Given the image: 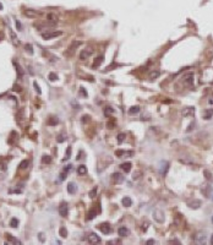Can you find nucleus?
<instances>
[{"instance_id": "obj_1", "label": "nucleus", "mask_w": 213, "mask_h": 245, "mask_svg": "<svg viewBox=\"0 0 213 245\" xmlns=\"http://www.w3.org/2000/svg\"><path fill=\"white\" fill-rule=\"evenodd\" d=\"M153 219L157 223H163L164 219H165L164 212H163L162 210H154V211H153Z\"/></svg>"}, {"instance_id": "obj_2", "label": "nucleus", "mask_w": 213, "mask_h": 245, "mask_svg": "<svg viewBox=\"0 0 213 245\" xmlns=\"http://www.w3.org/2000/svg\"><path fill=\"white\" fill-rule=\"evenodd\" d=\"M195 241H196L197 244H204V243L207 241V233L203 231L199 232V233L196 234V236H195Z\"/></svg>"}, {"instance_id": "obj_3", "label": "nucleus", "mask_w": 213, "mask_h": 245, "mask_svg": "<svg viewBox=\"0 0 213 245\" xmlns=\"http://www.w3.org/2000/svg\"><path fill=\"white\" fill-rule=\"evenodd\" d=\"M63 32L61 31H54V32H43L42 33V38L43 39H50V38H55L61 36Z\"/></svg>"}, {"instance_id": "obj_4", "label": "nucleus", "mask_w": 213, "mask_h": 245, "mask_svg": "<svg viewBox=\"0 0 213 245\" xmlns=\"http://www.w3.org/2000/svg\"><path fill=\"white\" fill-rule=\"evenodd\" d=\"M81 46V42L80 41H74L72 43H71V46L69 47V50L65 53V55H74V53H75V50H76V48L77 47H80Z\"/></svg>"}, {"instance_id": "obj_5", "label": "nucleus", "mask_w": 213, "mask_h": 245, "mask_svg": "<svg viewBox=\"0 0 213 245\" xmlns=\"http://www.w3.org/2000/svg\"><path fill=\"white\" fill-rule=\"evenodd\" d=\"M92 53H93V49H91V48L81 50L80 51V60H87L88 58L92 55Z\"/></svg>"}, {"instance_id": "obj_6", "label": "nucleus", "mask_w": 213, "mask_h": 245, "mask_svg": "<svg viewBox=\"0 0 213 245\" xmlns=\"http://www.w3.org/2000/svg\"><path fill=\"white\" fill-rule=\"evenodd\" d=\"M97 228L102 232L103 234H109V233H111V227H110V224H109V223H102V224H98Z\"/></svg>"}, {"instance_id": "obj_7", "label": "nucleus", "mask_w": 213, "mask_h": 245, "mask_svg": "<svg viewBox=\"0 0 213 245\" xmlns=\"http://www.w3.org/2000/svg\"><path fill=\"white\" fill-rule=\"evenodd\" d=\"M59 213H60L61 217H67V213H69V207H67V204L63 201L59 206Z\"/></svg>"}, {"instance_id": "obj_8", "label": "nucleus", "mask_w": 213, "mask_h": 245, "mask_svg": "<svg viewBox=\"0 0 213 245\" xmlns=\"http://www.w3.org/2000/svg\"><path fill=\"white\" fill-rule=\"evenodd\" d=\"M111 180H113L114 184H121L123 181L125 180V178H124V175H123L121 173H113Z\"/></svg>"}, {"instance_id": "obj_9", "label": "nucleus", "mask_w": 213, "mask_h": 245, "mask_svg": "<svg viewBox=\"0 0 213 245\" xmlns=\"http://www.w3.org/2000/svg\"><path fill=\"white\" fill-rule=\"evenodd\" d=\"M168 169H169V163H168L167 161H162V162L159 163V173H161L162 175H165V174H167Z\"/></svg>"}, {"instance_id": "obj_10", "label": "nucleus", "mask_w": 213, "mask_h": 245, "mask_svg": "<svg viewBox=\"0 0 213 245\" xmlns=\"http://www.w3.org/2000/svg\"><path fill=\"white\" fill-rule=\"evenodd\" d=\"M195 114V108L194 107H186V108H184L182 110H181V115L182 116H194Z\"/></svg>"}, {"instance_id": "obj_11", "label": "nucleus", "mask_w": 213, "mask_h": 245, "mask_svg": "<svg viewBox=\"0 0 213 245\" xmlns=\"http://www.w3.org/2000/svg\"><path fill=\"white\" fill-rule=\"evenodd\" d=\"M88 241H89L91 244H99V243H101V238H99V235H97L96 233H89Z\"/></svg>"}, {"instance_id": "obj_12", "label": "nucleus", "mask_w": 213, "mask_h": 245, "mask_svg": "<svg viewBox=\"0 0 213 245\" xmlns=\"http://www.w3.org/2000/svg\"><path fill=\"white\" fill-rule=\"evenodd\" d=\"M47 20H48V22L50 23V26H55L56 23H58V16H56L55 14H48L47 15Z\"/></svg>"}, {"instance_id": "obj_13", "label": "nucleus", "mask_w": 213, "mask_h": 245, "mask_svg": "<svg viewBox=\"0 0 213 245\" xmlns=\"http://www.w3.org/2000/svg\"><path fill=\"white\" fill-rule=\"evenodd\" d=\"M103 61H104V55H99V56H97V58L94 59V61H93L92 68H93V69H97L98 66H101V65H102Z\"/></svg>"}, {"instance_id": "obj_14", "label": "nucleus", "mask_w": 213, "mask_h": 245, "mask_svg": "<svg viewBox=\"0 0 213 245\" xmlns=\"http://www.w3.org/2000/svg\"><path fill=\"white\" fill-rule=\"evenodd\" d=\"M201 204H202V202H201L200 200H191V201L187 202V206L191 208H194V210H196V208H199L200 206H201Z\"/></svg>"}, {"instance_id": "obj_15", "label": "nucleus", "mask_w": 213, "mask_h": 245, "mask_svg": "<svg viewBox=\"0 0 213 245\" xmlns=\"http://www.w3.org/2000/svg\"><path fill=\"white\" fill-rule=\"evenodd\" d=\"M118 234H119L120 236H127L130 234L129 228H126V227H120V228L118 229Z\"/></svg>"}, {"instance_id": "obj_16", "label": "nucleus", "mask_w": 213, "mask_h": 245, "mask_svg": "<svg viewBox=\"0 0 213 245\" xmlns=\"http://www.w3.org/2000/svg\"><path fill=\"white\" fill-rule=\"evenodd\" d=\"M76 190H77V186H76V184H75V183H72V181H71V183H69V184H67V192H69V194L74 195L75 192H76Z\"/></svg>"}, {"instance_id": "obj_17", "label": "nucleus", "mask_w": 213, "mask_h": 245, "mask_svg": "<svg viewBox=\"0 0 213 245\" xmlns=\"http://www.w3.org/2000/svg\"><path fill=\"white\" fill-rule=\"evenodd\" d=\"M185 82L189 86H192V83H194V72H189V74L185 75Z\"/></svg>"}, {"instance_id": "obj_18", "label": "nucleus", "mask_w": 213, "mask_h": 245, "mask_svg": "<svg viewBox=\"0 0 213 245\" xmlns=\"http://www.w3.org/2000/svg\"><path fill=\"white\" fill-rule=\"evenodd\" d=\"M131 167H132V164H131L130 162H124V163H121L120 164V168L125 172V173H129V172L131 170Z\"/></svg>"}, {"instance_id": "obj_19", "label": "nucleus", "mask_w": 213, "mask_h": 245, "mask_svg": "<svg viewBox=\"0 0 213 245\" xmlns=\"http://www.w3.org/2000/svg\"><path fill=\"white\" fill-rule=\"evenodd\" d=\"M121 204H123L124 207H130V206L132 205V200L130 199L129 196H125V197H123V200H121Z\"/></svg>"}, {"instance_id": "obj_20", "label": "nucleus", "mask_w": 213, "mask_h": 245, "mask_svg": "<svg viewBox=\"0 0 213 245\" xmlns=\"http://www.w3.org/2000/svg\"><path fill=\"white\" fill-rule=\"evenodd\" d=\"M25 15L28 16V17H37L39 14H38L37 11L32 10V9H28V10H25Z\"/></svg>"}, {"instance_id": "obj_21", "label": "nucleus", "mask_w": 213, "mask_h": 245, "mask_svg": "<svg viewBox=\"0 0 213 245\" xmlns=\"http://www.w3.org/2000/svg\"><path fill=\"white\" fill-rule=\"evenodd\" d=\"M96 216H97V211L92 208V210L87 213V217H86V219H87V221H92V219H94V218H96Z\"/></svg>"}, {"instance_id": "obj_22", "label": "nucleus", "mask_w": 213, "mask_h": 245, "mask_svg": "<svg viewBox=\"0 0 213 245\" xmlns=\"http://www.w3.org/2000/svg\"><path fill=\"white\" fill-rule=\"evenodd\" d=\"M87 173V167L85 166V164H81V166L77 168V174L79 175H85Z\"/></svg>"}, {"instance_id": "obj_23", "label": "nucleus", "mask_w": 213, "mask_h": 245, "mask_svg": "<svg viewBox=\"0 0 213 245\" xmlns=\"http://www.w3.org/2000/svg\"><path fill=\"white\" fill-rule=\"evenodd\" d=\"M10 36H11V41H12V44H14L15 47L19 46V41H17V37H16V33H15L12 29H10Z\"/></svg>"}, {"instance_id": "obj_24", "label": "nucleus", "mask_w": 213, "mask_h": 245, "mask_svg": "<svg viewBox=\"0 0 213 245\" xmlns=\"http://www.w3.org/2000/svg\"><path fill=\"white\" fill-rule=\"evenodd\" d=\"M213 115V109H207L204 112V115H203V119L204 120H209Z\"/></svg>"}, {"instance_id": "obj_25", "label": "nucleus", "mask_w": 213, "mask_h": 245, "mask_svg": "<svg viewBox=\"0 0 213 245\" xmlns=\"http://www.w3.org/2000/svg\"><path fill=\"white\" fill-rule=\"evenodd\" d=\"M161 75V72L158 71V70H153V71H151L149 72V79L151 80H156V79H158V76Z\"/></svg>"}, {"instance_id": "obj_26", "label": "nucleus", "mask_w": 213, "mask_h": 245, "mask_svg": "<svg viewBox=\"0 0 213 245\" xmlns=\"http://www.w3.org/2000/svg\"><path fill=\"white\" fill-rule=\"evenodd\" d=\"M6 238H7V240L11 241V243H14V244H17V245L21 244V241L17 240V239H15V238L11 235V234H6Z\"/></svg>"}, {"instance_id": "obj_27", "label": "nucleus", "mask_w": 213, "mask_h": 245, "mask_svg": "<svg viewBox=\"0 0 213 245\" xmlns=\"http://www.w3.org/2000/svg\"><path fill=\"white\" fill-rule=\"evenodd\" d=\"M129 153H132V154H134V152H132V151H130V152H125V151H123V150H118V151H115V156H116V157H123L124 154H129Z\"/></svg>"}, {"instance_id": "obj_28", "label": "nucleus", "mask_w": 213, "mask_h": 245, "mask_svg": "<svg viewBox=\"0 0 213 245\" xmlns=\"http://www.w3.org/2000/svg\"><path fill=\"white\" fill-rule=\"evenodd\" d=\"M97 191H98V188H97V186H94V188H93V189L88 192V196H89L91 199H94V197L97 196Z\"/></svg>"}, {"instance_id": "obj_29", "label": "nucleus", "mask_w": 213, "mask_h": 245, "mask_svg": "<svg viewBox=\"0 0 213 245\" xmlns=\"http://www.w3.org/2000/svg\"><path fill=\"white\" fill-rule=\"evenodd\" d=\"M56 141L59 143H63L66 141V134H59L58 135V137H56Z\"/></svg>"}, {"instance_id": "obj_30", "label": "nucleus", "mask_w": 213, "mask_h": 245, "mask_svg": "<svg viewBox=\"0 0 213 245\" xmlns=\"http://www.w3.org/2000/svg\"><path fill=\"white\" fill-rule=\"evenodd\" d=\"M50 162H51V157H50V156L44 154V156L42 157V163H43V164H49Z\"/></svg>"}, {"instance_id": "obj_31", "label": "nucleus", "mask_w": 213, "mask_h": 245, "mask_svg": "<svg viewBox=\"0 0 213 245\" xmlns=\"http://www.w3.org/2000/svg\"><path fill=\"white\" fill-rule=\"evenodd\" d=\"M140 112V107L139 106H134V107H131L129 109V113L130 114H137Z\"/></svg>"}, {"instance_id": "obj_32", "label": "nucleus", "mask_w": 213, "mask_h": 245, "mask_svg": "<svg viewBox=\"0 0 213 245\" xmlns=\"http://www.w3.org/2000/svg\"><path fill=\"white\" fill-rule=\"evenodd\" d=\"M119 66H121L120 64H116V63H113L111 65H109V66H106V69L104 70V72H106V71H109V70H114L115 68H119Z\"/></svg>"}, {"instance_id": "obj_33", "label": "nucleus", "mask_w": 213, "mask_h": 245, "mask_svg": "<svg viewBox=\"0 0 213 245\" xmlns=\"http://www.w3.org/2000/svg\"><path fill=\"white\" fill-rule=\"evenodd\" d=\"M59 234H60L63 238H66V236H67V229H66L65 227H61L60 229H59Z\"/></svg>"}, {"instance_id": "obj_34", "label": "nucleus", "mask_w": 213, "mask_h": 245, "mask_svg": "<svg viewBox=\"0 0 213 245\" xmlns=\"http://www.w3.org/2000/svg\"><path fill=\"white\" fill-rule=\"evenodd\" d=\"M10 226L12 227V228H17V226H19V219H17V218H11Z\"/></svg>"}, {"instance_id": "obj_35", "label": "nucleus", "mask_w": 213, "mask_h": 245, "mask_svg": "<svg viewBox=\"0 0 213 245\" xmlns=\"http://www.w3.org/2000/svg\"><path fill=\"white\" fill-rule=\"evenodd\" d=\"M125 137H126V134H125V132H120V134L118 135V142H119V143H123V142H124V140H125Z\"/></svg>"}, {"instance_id": "obj_36", "label": "nucleus", "mask_w": 213, "mask_h": 245, "mask_svg": "<svg viewBox=\"0 0 213 245\" xmlns=\"http://www.w3.org/2000/svg\"><path fill=\"white\" fill-rule=\"evenodd\" d=\"M48 79H49V81H56V80H58V75H56L55 72H49Z\"/></svg>"}, {"instance_id": "obj_37", "label": "nucleus", "mask_w": 213, "mask_h": 245, "mask_svg": "<svg viewBox=\"0 0 213 245\" xmlns=\"http://www.w3.org/2000/svg\"><path fill=\"white\" fill-rule=\"evenodd\" d=\"M28 164H29V162H28L27 159H23L22 162L20 163V169H26L28 167Z\"/></svg>"}, {"instance_id": "obj_38", "label": "nucleus", "mask_w": 213, "mask_h": 245, "mask_svg": "<svg viewBox=\"0 0 213 245\" xmlns=\"http://www.w3.org/2000/svg\"><path fill=\"white\" fill-rule=\"evenodd\" d=\"M25 49H26V51H27L28 54H31V55L33 54V47L31 46V44H26V46H25Z\"/></svg>"}, {"instance_id": "obj_39", "label": "nucleus", "mask_w": 213, "mask_h": 245, "mask_svg": "<svg viewBox=\"0 0 213 245\" xmlns=\"http://www.w3.org/2000/svg\"><path fill=\"white\" fill-rule=\"evenodd\" d=\"M114 113V109L111 108V107H106L105 109H104V114H105L106 116L109 115V114H113Z\"/></svg>"}, {"instance_id": "obj_40", "label": "nucleus", "mask_w": 213, "mask_h": 245, "mask_svg": "<svg viewBox=\"0 0 213 245\" xmlns=\"http://www.w3.org/2000/svg\"><path fill=\"white\" fill-rule=\"evenodd\" d=\"M79 94H80V96H82L83 98H87V92H86V90H85L83 87H80Z\"/></svg>"}, {"instance_id": "obj_41", "label": "nucleus", "mask_w": 213, "mask_h": 245, "mask_svg": "<svg viewBox=\"0 0 213 245\" xmlns=\"http://www.w3.org/2000/svg\"><path fill=\"white\" fill-rule=\"evenodd\" d=\"M59 123V120H58V118H55V116H51L50 119H49V125H56Z\"/></svg>"}, {"instance_id": "obj_42", "label": "nucleus", "mask_w": 213, "mask_h": 245, "mask_svg": "<svg viewBox=\"0 0 213 245\" xmlns=\"http://www.w3.org/2000/svg\"><path fill=\"white\" fill-rule=\"evenodd\" d=\"M70 156H71V147H67V150H66V153H65L64 161H67V159L70 158Z\"/></svg>"}, {"instance_id": "obj_43", "label": "nucleus", "mask_w": 213, "mask_h": 245, "mask_svg": "<svg viewBox=\"0 0 213 245\" xmlns=\"http://www.w3.org/2000/svg\"><path fill=\"white\" fill-rule=\"evenodd\" d=\"M14 65L16 66V70H17V74H19V76H20V77H22V76H23V71H22V69H21V68H20L19 65L16 64V63H14Z\"/></svg>"}, {"instance_id": "obj_44", "label": "nucleus", "mask_w": 213, "mask_h": 245, "mask_svg": "<svg viewBox=\"0 0 213 245\" xmlns=\"http://www.w3.org/2000/svg\"><path fill=\"white\" fill-rule=\"evenodd\" d=\"M33 87H34V90H36V92H37L38 94H41V93H42V91H41V88H39V86H38V83L36 82V81L33 82Z\"/></svg>"}, {"instance_id": "obj_45", "label": "nucleus", "mask_w": 213, "mask_h": 245, "mask_svg": "<svg viewBox=\"0 0 213 245\" xmlns=\"http://www.w3.org/2000/svg\"><path fill=\"white\" fill-rule=\"evenodd\" d=\"M106 126H108V129H114V128H115V121H114V120L108 121V124H106Z\"/></svg>"}, {"instance_id": "obj_46", "label": "nucleus", "mask_w": 213, "mask_h": 245, "mask_svg": "<svg viewBox=\"0 0 213 245\" xmlns=\"http://www.w3.org/2000/svg\"><path fill=\"white\" fill-rule=\"evenodd\" d=\"M204 175H206V179H208V180H212V174L209 173L208 170H204Z\"/></svg>"}, {"instance_id": "obj_47", "label": "nucleus", "mask_w": 213, "mask_h": 245, "mask_svg": "<svg viewBox=\"0 0 213 245\" xmlns=\"http://www.w3.org/2000/svg\"><path fill=\"white\" fill-rule=\"evenodd\" d=\"M71 169H72V166H71V164H67V166H65V167H64V169H63V170L66 172V173H69V172L71 170Z\"/></svg>"}, {"instance_id": "obj_48", "label": "nucleus", "mask_w": 213, "mask_h": 245, "mask_svg": "<svg viewBox=\"0 0 213 245\" xmlns=\"http://www.w3.org/2000/svg\"><path fill=\"white\" fill-rule=\"evenodd\" d=\"M66 174H67V173H66V172H64V170H63V173H61V174H60V181L65 180V178H66Z\"/></svg>"}, {"instance_id": "obj_49", "label": "nucleus", "mask_w": 213, "mask_h": 245, "mask_svg": "<svg viewBox=\"0 0 213 245\" xmlns=\"http://www.w3.org/2000/svg\"><path fill=\"white\" fill-rule=\"evenodd\" d=\"M16 27H17V29H19V31H22V25H21V23H20V21H17V20H16Z\"/></svg>"}, {"instance_id": "obj_50", "label": "nucleus", "mask_w": 213, "mask_h": 245, "mask_svg": "<svg viewBox=\"0 0 213 245\" xmlns=\"http://www.w3.org/2000/svg\"><path fill=\"white\" fill-rule=\"evenodd\" d=\"M194 126H195V121H192V123H191V124L189 125V129L186 130V131L189 132V131H191V130H194Z\"/></svg>"}, {"instance_id": "obj_51", "label": "nucleus", "mask_w": 213, "mask_h": 245, "mask_svg": "<svg viewBox=\"0 0 213 245\" xmlns=\"http://www.w3.org/2000/svg\"><path fill=\"white\" fill-rule=\"evenodd\" d=\"M148 227H149V223L148 222H144L143 223V227H142V231H146V229H147V228H148Z\"/></svg>"}, {"instance_id": "obj_52", "label": "nucleus", "mask_w": 213, "mask_h": 245, "mask_svg": "<svg viewBox=\"0 0 213 245\" xmlns=\"http://www.w3.org/2000/svg\"><path fill=\"white\" fill-rule=\"evenodd\" d=\"M88 120H89V116H88V115H83V118H82V123H87Z\"/></svg>"}, {"instance_id": "obj_53", "label": "nucleus", "mask_w": 213, "mask_h": 245, "mask_svg": "<svg viewBox=\"0 0 213 245\" xmlns=\"http://www.w3.org/2000/svg\"><path fill=\"white\" fill-rule=\"evenodd\" d=\"M14 90L16 91V92H21V87H20V86H17V85H15V86H14Z\"/></svg>"}, {"instance_id": "obj_54", "label": "nucleus", "mask_w": 213, "mask_h": 245, "mask_svg": "<svg viewBox=\"0 0 213 245\" xmlns=\"http://www.w3.org/2000/svg\"><path fill=\"white\" fill-rule=\"evenodd\" d=\"M43 235H44L43 233H39V234H38V238H39V240L41 241H44V236Z\"/></svg>"}, {"instance_id": "obj_55", "label": "nucleus", "mask_w": 213, "mask_h": 245, "mask_svg": "<svg viewBox=\"0 0 213 245\" xmlns=\"http://www.w3.org/2000/svg\"><path fill=\"white\" fill-rule=\"evenodd\" d=\"M154 243H156L154 240H147V244H154Z\"/></svg>"}, {"instance_id": "obj_56", "label": "nucleus", "mask_w": 213, "mask_h": 245, "mask_svg": "<svg viewBox=\"0 0 213 245\" xmlns=\"http://www.w3.org/2000/svg\"><path fill=\"white\" fill-rule=\"evenodd\" d=\"M211 244L213 245V234H212V235H211Z\"/></svg>"}, {"instance_id": "obj_57", "label": "nucleus", "mask_w": 213, "mask_h": 245, "mask_svg": "<svg viewBox=\"0 0 213 245\" xmlns=\"http://www.w3.org/2000/svg\"><path fill=\"white\" fill-rule=\"evenodd\" d=\"M0 10H3V4L0 3Z\"/></svg>"}, {"instance_id": "obj_58", "label": "nucleus", "mask_w": 213, "mask_h": 245, "mask_svg": "<svg viewBox=\"0 0 213 245\" xmlns=\"http://www.w3.org/2000/svg\"><path fill=\"white\" fill-rule=\"evenodd\" d=\"M212 223H213V216H212Z\"/></svg>"}]
</instances>
